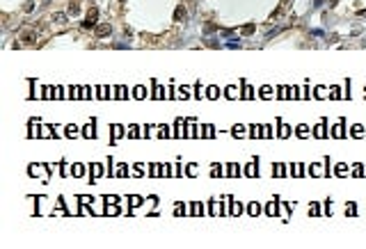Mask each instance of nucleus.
<instances>
[{"mask_svg": "<svg viewBox=\"0 0 366 249\" xmlns=\"http://www.w3.org/2000/svg\"><path fill=\"white\" fill-rule=\"evenodd\" d=\"M176 19H185V11L183 9H176Z\"/></svg>", "mask_w": 366, "mask_h": 249, "instance_id": "nucleus-1", "label": "nucleus"}]
</instances>
